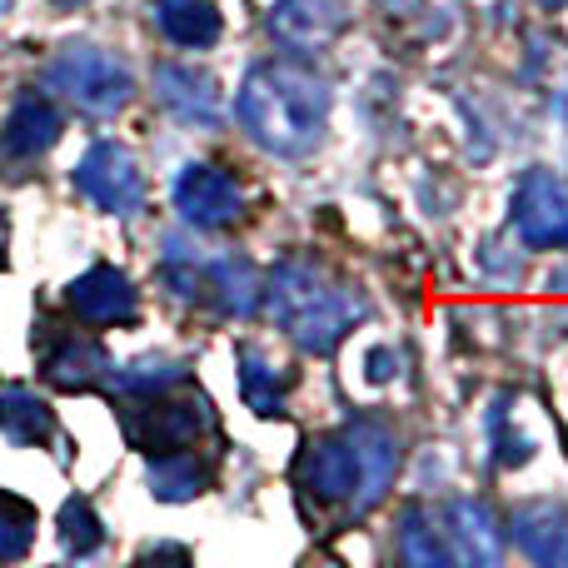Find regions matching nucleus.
Returning a JSON list of instances; mask_svg holds the SVG:
<instances>
[{"mask_svg": "<svg viewBox=\"0 0 568 568\" xmlns=\"http://www.w3.org/2000/svg\"><path fill=\"white\" fill-rule=\"evenodd\" d=\"M60 130H65V120H60L55 100L50 95H20L16 105H10L6 125H0V165H30V160H40L50 145L60 140Z\"/></svg>", "mask_w": 568, "mask_h": 568, "instance_id": "f8f14e48", "label": "nucleus"}, {"mask_svg": "<svg viewBox=\"0 0 568 568\" xmlns=\"http://www.w3.org/2000/svg\"><path fill=\"white\" fill-rule=\"evenodd\" d=\"M399 559L409 568H449L454 554H449V539L444 529H434V519L424 509H409L399 524Z\"/></svg>", "mask_w": 568, "mask_h": 568, "instance_id": "aec40b11", "label": "nucleus"}, {"mask_svg": "<svg viewBox=\"0 0 568 568\" xmlns=\"http://www.w3.org/2000/svg\"><path fill=\"white\" fill-rule=\"evenodd\" d=\"M155 20L170 45H180V50H205L225 30V16H220L215 0H160Z\"/></svg>", "mask_w": 568, "mask_h": 568, "instance_id": "a211bd4d", "label": "nucleus"}, {"mask_svg": "<svg viewBox=\"0 0 568 568\" xmlns=\"http://www.w3.org/2000/svg\"><path fill=\"white\" fill-rule=\"evenodd\" d=\"M444 539H449V554L459 564H499L504 559V529L494 519L489 504L479 499H449L444 504Z\"/></svg>", "mask_w": 568, "mask_h": 568, "instance_id": "ddd939ff", "label": "nucleus"}, {"mask_svg": "<svg viewBox=\"0 0 568 568\" xmlns=\"http://www.w3.org/2000/svg\"><path fill=\"white\" fill-rule=\"evenodd\" d=\"M145 479H150V494H155L160 504H190L210 489L215 469H210L195 449H165V454H150Z\"/></svg>", "mask_w": 568, "mask_h": 568, "instance_id": "f3484780", "label": "nucleus"}, {"mask_svg": "<svg viewBox=\"0 0 568 568\" xmlns=\"http://www.w3.org/2000/svg\"><path fill=\"white\" fill-rule=\"evenodd\" d=\"M65 304L75 310L80 324H95V329H110V324H135L140 320V294L120 270L95 265L80 280H70Z\"/></svg>", "mask_w": 568, "mask_h": 568, "instance_id": "9d476101", "label": "nucleus"}, {"mask_svg": "<svg viewBox=\"0 0 568 568\" xmlns=\"http://www.w3.org/2000/svg\"><path fill=\"white\" fill-rule=\"evenodd\" d=\"M170 384H185V364L170 359V354H145V359H130V364H115L110 369V389L120 394H155V389H170Z\"/></svg>", "mask_w": 568, "mask_h": 568, "instance_id": "412c9836", "label": "nucleus"}, {"mask_svg": "<svg viewBox=\"0 0 568 568\" xmlns=\"http://www.w3.org/2000/svg\"><path fill=\"white\" fill-rule=\"evenodd\" d=\"M369 379L374 384H389L394 379V349H374L369 354Z\"/></svg>", "mask_w": 568, "mask_h": 568, "instance_id": "393cba45", "label": "nucleus"}, {"mask_svg": "<svg viewBox=\"0 0 568 568\" xmlns=\"http://www.w3.org/2000/svg\"><path fill=\"white\" fill-rule=\"evenodd\" d=\"M240 125L280 160H304L329 130V85L300 60H265L245 75L235 95Z\"/></svg>", "mask_w": 568, "mask_h": 568, "instance_id": "f257e3e1", "label": "nucleus"}, {"mask_svg": "<svg viewBox=\"0 0 568 568\" xmlns=\"http://www.w3.org/2000/svg\"><path fill=\"white\" fill-rule=\"evenodd\" d=\"M155 95L160 105L170 110V115H180L185 125H220V85L215 75H205V70L195 65H160L155 70Z\"/></svg>", "mask_w": 568, "mask_h": 568, "instance_id": "2eb2a0df", "label": "nucleus"}, {"mask_svg": "<svg viewBox=\"0 0 568 568\" xmlns=\"http://www.w3.org/2000/svg\"><path fill=\"white\" fill-rule=\"evenodd\" d=\"M549 6H564V0H549Z\"/></svg>", "mask_w": 568, "mask_h": 568, "instance_id": "c85d7f7f", "label": "nucleus"}, {"mask_svg": "<svg viewBox=\"0 0 568 568\" xmlns=\"http://www.w3.org/2000/svg\"><path fill=\"white\" fill-rule=\"evenodd\" d=\"M0 265H6V250H0Z\"/></svg>", "mask_w": 568, "mask_h": 568, "instance_id": "cd10ccee", "label": "nucleus"}, {"mask_svg": "<svg viewBox=\"0 0 568 568\" xmlns=\"http://www.w3.org/2000/svg\"><path fill=\"white\" fill-rule=\"evenodd\" d=\"M6 10H10V0H0V16H6Z\"/></svg>", "mask_w": 568, "mask_h": 568, "instance_id": "bb28decb", "label": "nucleus"}, {"mask_svg": "<svg viewBox=\"0 0 568 568\" xmlns=\"http://www.w3.org/2000/svg\"><path fill=\"white\" fill-rule=\"evenodd\" d=\"M120 424H125L130 449L165 454V449H190L200 434H210L215 429V414H210L205 394L180 399L175 384H170V389H155V394H135V404L120 414Z\"/></svg>", "mask_w": 568, "mask_h": 568, "instance_id": "39448f33", "label": "nucleus"}, {"mask_svg": "<svg viewBox=\"0 0 568 568\" xmlns=\"http://www.w3.org/2000/svg\"><path fill=\"white\" fill-rule=\"evenodd\" d=\"M45 90L50 95H60V100H70V105L85 110V115L110 120V115H120V110L130 105L135 80H130V70L120 65L110 50L65 45V50H55V55L45 60Z\"/></svg>", "mask_w": 568, "mask_h": 568, "instance_id": "20e7f679", "label": "nucleus"}, {"mask_svg": "<svg viewBox=\"0 0 568 568\" xmlns=\"http://www.w3.org/2000/svg\"><path fill=\"white\" fill-rule=\"evenodd\" d=\"M75 185L105 215H135L145 205V170L120 140H90L75 165Z\"/></svg>", "mask_w": 568, "mask_h": 568, "instance_id": "423d86ee", "label": "nucleus"}, {"mask_svg": "<svg viewBox=\"0 0 568 568\" xmlns=\"http://www.w3.org/2000/svg\"><path fill=\"white\" fill-rule=\"evenodd\" d=\"M514 225L529 250H568V185L554 170H529L519 180Z\"/></svg>", "mask_w": 568, "mask_h": 568, "instance_id": "6e6552de", "label": "nucleus"}, {"mask_svg": "<svg viewBox=\"0 0 568 568\" xmlns=\"http://www.w3.org/2000/svg\"><path fill=\"white\" fill-rule=\"evenodd\" d=\"M110 369H115V359H110L105 344H95V339H65L45 359V379L65 394L110 389Z\"/></svg>", "mask_w": 568, "mask_h": 568, "instance_id": "dca6fc26", "label": "nucleus"}, {"mask_svg": "<svg viewBox=\"0 0 568 568\" xmlns=\"http://www.w3.org/2000/svg\"><path fill=\"white\" fill-rule=\"evenodd\" d=\"M294 484L314 504H354L359 464H354L349 434H320V439H310V449L294 464Z\"/></svg>", "mask_w": 568, "mask_h": 568, "instance_id": "1a4fd4ad", "label": "nucleus"}, {"mask_svg": "<svg viewBox=\"0 0 568 568\" xmlns=\"http://www.w3.org/2000/svg\"><path fill=\"white\" fill-rule=\"evenodd\" d=\"M55 529H60V544H65L75 559H85V554H95L100 544H105V524H100V514L90 509L85 499H65L55 514Z\"/></svg>", "mask_w": 568, "mask_h": 568, "instance_id": "4be33fe9", "label": "nucleus"}, {"mask_svg": "<svg viewBox=\"0 0 568 568\" xmlns=\"http://www.w3.org/2000/svg\"><path fill=\"white\" fill-rule=\"evenodd\" d=\"M50 6H60V10H75V6H85V0H50Z\"/></svg>", "mask_w": 568, "mask_h": 568, "instance_id": "a878e982", "label": "nucleus"}, {"mask_svg": "<svg viewBox=\"0 0 568 568\" xmlns=\"http://www.w3.org/2000/svg\"><path fill=\"white\" fill-rule=\"evenodd\" d=\"M0 434L10 444H55V414L40 394L10 384L0 389Z\"/></svg>", "mask_w": 568, "mask_h": 568, "instance_id": "6ab92c4d", "label": "nucleus"}, {"mask_svg": "<svg viewBox=\"0 0 568 568\" xmlns=\"http://www.w3.org/2000/svg\"><path fill=\"white\" fill-rule=\"evenodd\" d=\"M240 389H245L250 409L265 414V419L284 414V384L275 379V369H270L255 349H240Z\"/></svg>", "mask_w": 568, "mask_h": 568, "instance_id": "5701e85b", "label": "nucleus"}, {"mask_svg": "<svg viewBox=\"0 0 568 568\" xmlns=\"http://www.w3.org/2000/svg\"><path fill=\"white\" fill-rule=\"evenodd\" d=\"M170 200H175L180 220L195 230H230L245 220V190H240V180L220 165H205V160L180 170L175 185H170Z\"/></svg>", "mask_w": 568, "mask_h": 568, "instance_id": "0eeeda50", "label": "nucleus"}, {"mask_svg": "<svg viewBox=\"0 0 568 568\" xmlns=\"http://www.w3.org/2000/svg\"><path fill=\"white\" fill-rule=\"evenodd\" d=\"M265 310L304 354H329L359 324L364 300L310 260H284L265 280Z\"/></svg>", "mask_w": 568, "mask_h": 568, "instance_id": "f03ea898", "label": "nucleus"}, {"mask_svg": "<svg viewBox=\"0 0 568 568\" xmlns=\"http://www.w3.org/2000/svg\"><path fill=\"white\" fill-rule=\"evenodd\" d=\"M36 544V509L16 494H0V559H20Z\"/></svg>", "mask_w": 568, "mask_h": 568, "instance_id": "b1692460", "label": "nucleus"}, {"mask_svg": "<svg viewBox=\"0 0 568 568\" xmlns=\"http://www.w3.org/2000/svg\"><path fill=\"white\" fill-rule=\"evenodd\" d=\"M344 434H349L354 464H359V484H354V504H349V509L354 514H369L374 504H384L394 474H399V439H394L379 419H354Z\"/></svg>", "mask_w": 568, "mask_h": 568, "instance_id": "9b49d317", "label": "nucleus"}, {"mask_svg": "<svg viewBox=\"0 0 568 568\" xmlns=\"http://www.w3.org/2000/svg\"><path fill=\"white\" fill-rule=\"evenodd\" d=\"M165 284L175 300L185 304H210L220 314H255L260 310V275L235 255H200V245L180 235H165V255H160Z\"/></svg>", "mask_w": 568, "mask_h": 568, "instance_id": "7ed1b4c3", "label": "nucleus"}, {"mask_svg": "<svg viewBox=\"0 0 568 568\" xmlns=\"http://www.w3.org/2000/svg\"><path fill=\"white\" fill-rule=\"evenodd\" d=\"M509 529H514V544L524 549V559L544 568H568V504L529 499L514 509Z\"/></svg>", "mask_w": 568, "mask_h": 568, "instance_id": "4468645a", "label": "nucleus"}]
</instances>
